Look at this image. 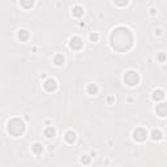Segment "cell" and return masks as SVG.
<instances>
[{
  "label": "cell",
  "instance_id": "cell-18",
  "mask_svg": "<svg viewBox=\"0 0 167 167\" xmlns=\"http://www.w3.org/2000/svg\"><path fill=\"white\" fill-rule=\"evenodd\" d=\"M81 162L85 163V165L90 163V158H89V155H82V158H81Z\"/></svg>",
  "mask_w": 167,
  "mask_h": 167
},
{
  "label": "cell",
  "instance_id": "cell-2",
  "mask_svg": "<svg viewBox=\"0 0 167 167\" xmlns=\"http://www.w3.org/2000/svg\"><path fill=\"white\" fill-rule=\"evenodd\" d=\"M25 123L20 119H12L8 123V132L13 136H21L25 132Z\"/></svg>",
  "mask_w": 167,
  "mask_h": 167
},
{
  "label": "cell",
  "instance_id": "cell-5",
  "mask_svg": "<svg viewBox=\"0 0 167 167\" xmlns=\"http://www.w3.org/2000/svg\"><path fill=\"white\" fill-rule=\"evenodd\" d=\"M69 47L72 50H80L82 47V39L80 37H73L69 42Z\"/></svg>",
  "mask_w": 167,
  "mask_h": 167
},
{
  "label": "cell",
  "instance_id": "cell-15",
  "mask_svg": "<svg viewBox=\"0 0 167 167\" xmlns=\"http://www.w3.org/2000/svg\"><path fill=\"white\" fill-rule=\"evenodd\" d=\"M151 138L153 140H161L162 138V132L159 129H154L151 132Z\"/></svg>",
  "mask_w": 167,
  "mask_h": 167
},
{
  "label": "cell",
  "instance_id": "cell-14",
  "mask_svg": "<svg viewBox=\"0 0 167 167\" xmlns=\"http://www.w3.org/2000/svg\"><path fill=\"white\" fill-rule=\"evenodd\" d=\"M42 151H43V146H42L41 144H34L33 145V153L34 154H42Z\"/></svg>",
  "mask_w": 167,
  "mask_h": 167
},
{
  "label": "cell",
  "instance_id": "cell-20",
  "mask_svg": "<svg viewBox=\"0 0 167 167\" xmlns=\"http://www.w3.org/2000/svg\"><path fill=\"white\" fill-rule=\"evenodd\" d=\"M159 59H161V62H163V60H165V54H161V55H159Z\"/></svg>",
  "mask_w": 167,
  "mask_h": 167
},
{
  "label": "cell",
  "instance_id": "cell-10",
  "mask_svg": "<svg viewBox=\"0 0 167 167\" xmlns=\"http://www.w3.org/2000/svg\"><path fill=\"white\" fill-rule=\"evenodd\" d=\"M72 15L76 16V17H81L84 15V8L81 5H76L72 8Z\"/></svg>",
  "mask_w": 167,
  "mask_h": 167
},
{
  "label": "cell",
  "instance_id": "cell-17",
  "mask_svg": "<svg viewBox=\"0 0 167 167\" xmlns=\"http://www.w3.org/2000/svg\"><path fill=\"white\" fill-rule=\"evenodd\" d=\"M21 5L24 7V8H31V7L34 5V3L33 1H21Z\"/></svg>",
  "mask_w": 167,
  "mask_h": 167
},
{
  "label": "cell",
  "instance_id": "cell-21",
  "mask_svg": "<svg viewBox=\"0 0 167 167\" xmlns=\"http://www.w3.org/2000/svg\"><path fill=\"white\" fill-rule=\"evenodd\" d=\"M116 4H118V5H127V4H128V3L125 1V3H116Z\"/></svg>",
  "mask_w": 167,
  "mask_h": 167
},
{
  "label": "cell",
  "instance_id": "cell-8",
  "mask_svg": "<svg viewBox=\"0 0 167 167\" xmlns=\"http://www.w3.org/2000/svg\"><path fill=\"white\" fill-rule=\"evenodd\" d=\"M64 138H65L67 143L72 144V143H74V141H76V133H74L73 131H68V132L65 133V136H64Z\"/></svg>",
  "mask_w": 167,
  "mask_h": 167
},
{
  "label": "cell",
  "instance_id": "cell-11",
  "mask_svg": "<svg viewBox=\"0 0 167 167\" xmlns=\"http://www.w3.org/2000/svg\"><path fill=\"white\" fill-rule=\"evenodd\" d=\"M163 98H165V91L163 90L153 91V99H154V101H159V99H163Z\"/></svg>",
  "mask_w": 167,
  "mask_h": 167
},
{
  "label": "cell",
  "instance_id": "cell-12",
  "mask_svg": "<svg viewBox=\"0 0 167 167\" xmlns=\"http://www.w3.org/2000/svg\"><path fill=\"white\" fill-rule=\"evenodd\" d=\"M56 134V131H55V128H52V127H47L45 129V136L47 137V138H51V137H54Z\"/></svg>",
  "mask_w": 167,
  "mask_h": 167
},
{
  "label": "cell",
  "instance_id": "cell-7",
  "mask_svg": "<svg viewBox=\"0 0 167 167\" xmlns=\"http://www.w3.org/2000/svg\"><path fill=\"white\" fill-rule=\"evenodd\" d=\"M157 114L159 116H162V118H165L166 114H167V106L166 103H161L157 106Z\"/></svg>",
  "mask_w": 167,
  "mask_h": 167
},
{
  "label": "cell",
  "instance_id": "cell-6",
  "mask_svg": "<svg viewBox=\"0 0 167 167\" xmlns=\"http://www.w3.org/2000/svg\"><path fill=\"white\" fill-rule=\"evenodd\" d=\"M43 86H45V89H46L47 91H54L55 89H56V82H55V80L48 79V80H46V81H45Z\"/></svg>",
  "mask_w": 167,
  "mask_h": 167
},
{
  "label": "cell",
  "instance_id": "cell-4",
  "mask_svg": "<svg viewBox=\"0 0 167 167\" xmlns=\"http://www.w3.org/2000/svg\"><path fill=\"white\" fill-rule=\"evenodd\" d=\"M146 137H148V132L144 129V128H137V129L133 131V138L136 141L143 143V141L146 140Z\"/></svg>",
  "mask_w": 167,
  "mask_h": 167
},
{
  "label": "cell",
  "instance_id": "cell-16",
  "mask_svg": "<svg viewBox=\"0 0 167 167\" xmlns=\"http://www.w3.org/2000/svg\"><path fill=\"white\" fill-rule=\"evenodd\" d=\"M54 63L56 64V65H62V64L64 63V56L62 54H58L54 58Z\"/></svg>",
  "mask_w": 167,
  "mask_h": 167
},
{
  "label": "cell",
  "instance_id": "cell-9",
  "mask_svg": "<svg viewBox=\"0 0 167 167\" xmlns=\"http://www.w3.org/2000/svg\"><path fill=\"white\" fill-rule=\"evenodd\" d=\"M29 37H30V34H29V31H27V30L21 29V30L19 31V39H20L21 42L27 41V39H29Z\"/></svg>",
  "mask_w": 167,
  "mask_h": 167
},
{
  "label": "cell",
  "instance_id": "cell-1",
  "mask_svg": "<svg viewBox=\"0 0 167 167\" xmlns=\"http://www.w3.org/2000/svg\"><path fill=\"white\" fill-rule=\"evenodd\" d=\"M111 46L119 52H125L133 46V35L128 27L119 26L111 34Z\"/></svg>",
  "mask_w": 167,
  "mask_h": 167
},
{
  "label": "cell",
  "instance_id": "cell-13",
  "mask_svg": "<svg viewBox=\"0 0 167 167\" xmlns=\"http://www.w3.org/2000/svg\"><path fill=\"white\" fill-rule=\"evenodd\" d=\"M88 93L90 94V95H94V94H97L98 93V86L95 84H90L88 86Z\"/></svg>",
  "mask_w": 167,
  "mask_h": 167
},
{
  "label": "cell",
  "instance_id": "cell-19",
  "mask_svg": "<svg viewBox=\"0 0 167 167\" xmlns=\"http://www.w3.org/2000/svg\"><path fill=\"white\" fill-rule=\"evenodd\" d=\"M90 39H91V41H97V39H98V34H95V33L90 34Z\"/></svg>",
  "mask_w": 167,
  "mask_h": 167
},
{
  "label": "cell",
  "instance_id": "cell-3",
  "mask_svg": "<svg viewBox=\"0 0 167 167\" xmlns=\"http://www.w3.org/2000/svg\"><path fill=\"white\" fill-rule=\"evenodd\" d=\"M124 81H125V84L129 85V86H134V85H137L138 81H140V76H138V73L134 72V71H128V72L124 74Z\"/></svg>",
  "mask_w": 167,
  "mask_h": 167
}]
</instances>
